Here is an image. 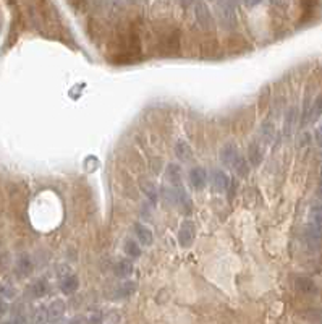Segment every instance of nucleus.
<instances>
[{
	"instance_id": "f03ea898",
	"label": "nucleus",
	"mask_w": 322,
	"mask_h": 324,
	"mask_svg": "<svg viewBox=\"0 0 322 324\" xmlns=\"http://www.w3.org/2000/svg\"><path fill=\"white\" fill-rule=\"evenodd\" d=\"M193 240H194V225L191 221H185L178 230V241L183 248H186V246L193 243Z\"/></svg>"
},
{
	"instance_id": "412c9836",
	"label": "nucleus",
	"mask_w": 322,
	"mask_h": 324,
	"mask_svg": "<svg viewBox=\"0 0 322 324\" xmlns=\"http://www.w3.org/2000/svg\"><path fill=\"white\" fill-rule=\"evenodd\" d=\"M321 114H322V96H319V98L316 99V102L311 105L309 119H311V120H314L316 117H319Z\"/></svg>"
},
{
	"instance_id": "393cba45",
	"label": "nucleus",
	"mask_w": 322,
	"mask_h": 324,
	"mask_svg": "<svg viewBox=\"0 0 322 324\" xmlns=\"http://www.w3.org/2000/svg\"><path fill=\"white\" fill-rule=\"evenodd\" d=\"M5 309H7V307H5V303H3V300L0 298V316H2L3 313H5Z\"/></svg>"
},
{
	"instance_id": "9b49d317",
	"label": "nucleus",
	"mask_w": 322,
	"mask_h": 324,
	"mask_svg": "<svg viewBox=\"0 0 322 324\" xmlns=\"http://www.w3.org/2000/svg\"><path fill=\"white\" fill-rule=\"evenodd\" d=\"M296 287H298V290H301L303 293H317L316 284L312 282L309 277H298Z\"/></svg>"
},
{
	"instance_id": "0eeeda50",
	"label": "nucleus",
	"mask_w": 322,
	"mask_h": 324,
	"mask_svg": "<svg viewBox=\"0 0 322 324\" xmlns=\"http://www.w3.org/2000/svg\"><path fill=\"white\" fill-rule=\"evenodd\" d=\"M196 18H198L199 25L203 28H209L212 23V17H210L209 8L204 3H196Z\"/></svg>"
},
{
	"instance_id": "2eb2a0df",
	"label": "nucleus",
	"mask_w": 322,
	"mask_h": 324,
	"mask_svg": "<svg viewBox=\"0 0 322 324\" xmlns=\"http://www.w3.org/2000/svg\"><path fill=\"white\" fill-rule=\"evenodd\" d=\"M167 178L174 187L181 185V178H180V167H177L175 164H170L169 171H167Z\"/></svg>"
},
{
	"instance_id": "1a4fd4ad",
	"label": "nucleus",
	"mask_w": 322,
	"mask_h": 324,
	"mask_svg": "<svg viewBox=\"0 0 322 324\" xmlns=\"http://www.w3.org/2000/svg\"><path fill=\"white\" fill-rule=\"evenodd\" d=\"M15 271L18 275H28L32 271V261L28 255H21L20 258L16 261V266H15Z\"/></svg>"
},
{
	"instance_id": "39448f33",
	"label": "nucleus",
	"mask_w": 322,
	"mask_h": 324,
	"mask_svg": "<svg viewBox=\"0 0 322 324\" xmlns=\"http://www.w3.org/2000/svg\"><path fill=\"white\" fill-rule=\"evenodd\" d=\"M210 182H212V187L215 191H225L228 190L230 187V180L224 171H214L210 173Z\"/></svg>"
},
{
	"instance_id": "20e7f679",
	"label": "nucleus",
	"mask_w": 322,
	"mask_h": 324,
	"mask_svg": "<svg viewBox=\"0 0 322 324\" xmlns=\"http://www.w3.org/2000/svg\"><path fill=\"white\" fill-rule=\"evenodd\" d=\"M206 182H208V173L203 167H194L190 171V183L191 187L196 188V190H201L204 188Z\"/></svg>"
},
{
	"instance_id": "4468645a",
	"label": "nucleus",
	"mask_w": 322,
	"mask_h": 324,
	"mask_svg": "<svg viewBox=\"0 0 322 324\" xmlns=\"http://www.w3.org/2000/svg\"><path fill=\"white\" fill-rule=\"evenodd\" d=\"M31 293H32V297H36V298L44 297V295L47 293V282L46 280H42V279L36 280V282L31 285Z\"/></svg>"
},
{
	"instance_id": "a211bd4d",
	"label": "nucleus",
	"mask_w": 322,
	"mask_h": 324,
	"mask_svg": "<svg viewBox=\"0 0 322 324\" xmlns=\"http://www.w3.org/2000/svg\"><path fill=\"white\" fill-rule=\"evenodd\" d=\"M261 135L264 138V141L266 143H271L274 139V135H275V132H274V127L272 123H264L262 128H261Z\"/></svg>"
},
{
	"instance_id": "ddd939ff",
	"label": "nucleus",
	"mask_w": 322,
	"mask_h": 324,
	"mask_svg": "<svg viewBox=\"0 0 322 324\" xmlns=\"http://www.w3.org/2000/svg\"><path fill=\"white\" fill-rule=\"evenodd\" d=\"M115 274H117L118 277H128V275L133 274V264L127 259L118 261L117 266H115Z\"/></svg>"
},
{
	"instance_id": "6ab92c4d",
	"label": "nucleus",
	"mask_w": 322,
	"mask_h": 324,
	"mask_svg": "<svg viewBox=\"0 0 322 324\" xmlns=\"http://www.w3.org/2000/svg\"><path fill=\"white\" fill-rule=\"evenodd\" d=\"M13 297H15V289H13L12 285H7V284L0 285V298L2 300H12Z\"/></svg>"
},
{
	"instance_id": "6e6552de",
	"label": "nucleus",
	"mask_w": 322,
	"mask_h": 324,
	"mask_svg": "<svg viewBox=\"0 0 322 324\" xmlns=\"http://www.w3.org/2000/svg\"><path fill=\"white\" fill-rule=\"evenodd\" d=\"M134 292H136V284L131 282V280H127V282L120 284L117 287V290H115V297L120 300H125V298L131 297Z\"/></svg>"
},
{
	"instance_id": "dca6fc26",
	"label": "nucleus",
	"mask_w": 322,
	"mask_h": 324,
	"mask_svg": "<svg viewBox=\"0 0 322 324\" xmlns=\"http://www.w3.org/2000/svg\"><path fill=\"white\" fill-rule=\"evenodd\" d=\"M125 251H127V255L131 256V258H139V256H141V250H139L138 246V241H134L131 239L125 241Z\"/></svg>"
},
{
	"instance_id": "a878e982",
	"label": "nucleus",
	"mask_w": 322,
	"mask_h": 324,
	"mask_svg": "<svg viewBox=\"0 0 322 324\" xmlns=\"http://www.w3.org/2000/svg\"><path fill=\"white\" fill-rule=\"evenodd\" d=\"M129 2H134V0H129Z\"/></svg>"
},
{
	"instance_id": "b1692460",
	"label": "nucleus",
	"mask_w": 322,
	"mask_h": 324,
	"mask_svg": "<svg viewBox=\"0 0 322 324\" xmlns=\"http://www.w3.org/2000/svg\"><path fill=\"white\" fill-rule=\"evenodd\" d=\"M244 3H246L248 7H254V5H258V3H261V0H243Z\"/></svg>"
},
{
	"instance_id": "bb28decb",
	"label": "nucleus",
	"mask_w": 322,
	"mask_h": 324,
	"mask_svg": "<svg viewBox=\"0 0 322 324\" xmlns=\"http://www.w3.org/2000/svg\"><path fill=\"white\" fill-rule=\"evenodd\" d=\"M185 2H188V0H185Z\"/></svg>"
},
{
	"instance_id": "7ed1b4c3",
	"label": "nucleus",
	"mask_w": 322,
	"mask_h": 324,
	"mask_svg": "<svg viewBox=\"0 0 322 324\" xmlns=\"http://www.w3.org/2000/svg\"><path fill=\"white\" fill-rule=\"evenodd\" d=\"M78 287H80V280H78V277H76L75 274H71V273L62 274V277H60V289H62V292L68 295V293L76 292Z\"/></svg>"
},
{
	"instance_id": "f257e3e1",
	"label": "nucleus",
	"mask_w": 322,
	"mask_h": 324,
	"mask_svg": "<svg viewBox=\"0 0 322 324\" xmlns=\"http://www.w3.org/2000/svg\"><path fill=\"white\" fill-rule=\"evenodd\" d=\"M220 161H222L225 167L233 169V171H237V173H240V175L244 177L248 173V164L242 156H240V153L235 144H225V146L220 149Z\"/></svg>"
},
{
	"instance_id": "5701e85b",
	"label": "nucleus",
	"mask_w": 322,
	"mask_h": 324,
	"mask_svg": "<svg viewBox=\"0 0 322 324\" xmlns=\"http://www.w3.org/2000/svg\"><path fill=\"white\" fill-rule=\"evenodd\" d=\"M316 141H317V144H319V146L322 148V125L316 130Z\"/></svg>"
},
{
	"instance_id": "f3484780",
	"label": "nucleus",
	"mask_w": 322,
	"mask_h": 324,
	"mask_svg": "<svg viewBox=\"0 0 322 324\" xmlns=\"http://www.w3.org/2000/svg\"><path fill=\"white\" fill-rule=\"evenodd\" d=\"M295 119H296V109H290L287 114V119H285V135L291 133L293 125H295Z\"/></svg>"
},
{
	"instance_id": "423d86ee",
	"label": "nucleus",
	"mask_w": 322,
	"mask_h": 324,
	"mask_svg": "<svg viewBox=\"0 0 322 324\" xmlns=\"http://www.w3.org/2000/svg\"><path fill=\"white\" fill-rule=\"evenodd\" d=\"M134 234H136V237H138V241H141L144 246L152 245V241H154L152 232H151V229H147L146 225L136 224L134 225Z\"/></svg>"
},
{
	"instance_id": "f8f14e48",
	"label": "nucleus",
	"mask_w": 322,
	"mask_h": 324,
	"mask_svg": "<svg viewBox=\"0 0 322 324\" xmlns=\"http://www.w3.org/2000/svg\"><path fill=\"white\" fill-rule=\"evenodd\" d=\"M175 153H177V157L180 159V161H188L193 156V151H191V146L186 141H178L175 146Z\"/></svg>"
},
{
	"instance_id": "aec40b11",
	"label": "nucleus",
	"mask_w": 322,
	"mask_h": 324,
	"mask_svg": "<svg viewBox=\"0 0 322 324\" xmlns=\"http://www.w3.org/2000/svg\"><path fill=\"white\" fill-rule=\"evenodd\" d=\"M249 156H251V162L254 164V166H258V164L261 162V159H262V151H261V149H259L258 144H254V143H253V146L249 148Z\"/></svg>"
},
{
	"instance_id": "9d476101",
	"label": "nucleus",
	"mask_w": 322,
	"mask_h": 324,
	"mask_svg": "<svg viewBox=\"0 0 322 324\" xmlns=\"http://www.w3.org/2000/svg\"><path fill=\"white\" fill-rule=\"evenodd\" d=\"M64 313H65V303L62 302V300H55V302H52L49 307H47V316H49V321L59 319Z\"/></svg>"
},
{
	"instance_id": "4be33fe9",
	"label": "nucleus",
	"mask_w": 322,
	"mask_h": 324,
	"mask_svg": "<svg viewBox=\"0 0 322 324\" xmlns=\"http://www.w3.org/2000/svg\"><path fill=\"white\" fill-rule=\"evenodd\" d=\"M144 193H146L147 198H149V200H151L152 203H156V201H157V191H156V188H154L152 185L144 187Z\"/></svg>"
}]
</instances>
